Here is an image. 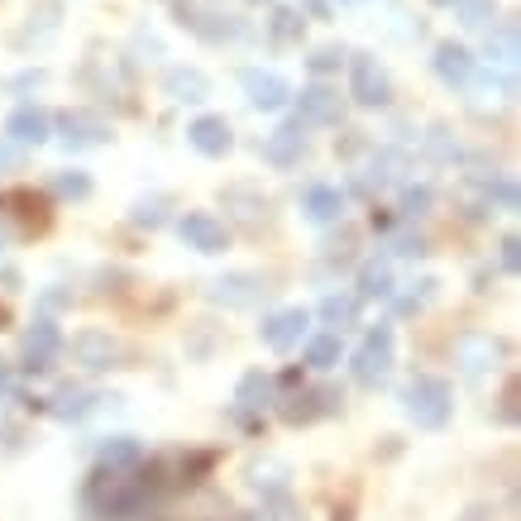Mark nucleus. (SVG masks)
I'll return each mask as SVG.
<instances>
[{"instance_id": "nucleus-1", "label": "nucleus", "mask_w": 521, "mask_h": 521, "mask_svg": "<svg viewBox=\"0 0 521 521\" xmlns=\"http://www.w3.org/2000/svg\"><path fill=\"white\" fill-rule=\"evenodd\" d=\"M158 493V474H153V464H125V469H115V464H101L87 483V512L101 521H125L134 512H144L149 498Z\"/></svg>"}, {"instance_id": "nucleus-2", "label": "nucleus", "mask_w": 521, "mask_h": 521, "mask_svg": "<svg viewBox=\"0 0 521 521\" xmlns=\"http://www.w3.org/2000/svg\"><path fill=\"white\" fill-rule=\"evenodd\" d=\"M402 407L412 416L421 431H445L450 426V416H455V388L445 383V378H431V373H421L407 383L402 392Z\"/></svg>"}, {"instance_id": "nucleus-3", "label": "nucleus", "mask_w": 521, "mask_h": 521, "mask_svg": "<svg viewBox=\"0 0 521 521\" xmlns=\"http://www.w3.org/2000/svg\"><path fill=\"white\" fill-rule=\"evenodd\" d=\"M345 407V392L340 388H287V397L278 402V416H283L287 426H311V421H321V416L340 412Z\"/></svg>"}, {"instance_id": "nucleus-4", "label": "nucleus", "mask_w": 521, "mask_h": 521, "mask_svg": "<svg viewBox=\"0 0 521 521\" xmlns=\"http://www.w3.org/2000/svg\"><path fill=\"white\" fill-rule=\"evenodd\" d=\"M392 354H397V345H392V330L388 326L369 330V335H364V345L354 349V383H364V388L388 383Z\"/></svg>"}, {"instance_id": "nucleus-5", "label": "nucleus", "mask_w": 521, "mask_h": 521, "mask_svg": "<svg viewBox=\"0 0 521 521\" xmlns=\"http://www.w3.org/2000/svg\"><path fill=\"white\" fill-rule=\"evenodd\" d=\"M498 359H502V340H498V335H488V330H464V335H459L455 364H459V373H464L469 383H478L483 373L498 369Z\"/></svg>"}, {"instance_id": "nucleus-6", "label": "nucleus", "mask_w": 521, "mask_h": 521, "mask_svg": "<svg viewBox=\"0 0 521 521\" xmlns=\"http://www.w3.org/2000/svg\"><path fill=\"white\" fill-rule=\"evenodd\" d=\"M72 359L87 373H106V369H120L125 345H120L110 330H77V335H72Z\"/></svg>"}, {"instance_id": "nucleus-7", "label": "nucleus", "mask_w": 521, "mask_h": 521, "mask_svg": "<svg viewBox=\"0 0 521 521\" xmlns=\"http://www.w3.org/2000/svg\"><path fill=\"white\" fill-rule=\"evenodd\" d=\"M349 96L359 101V106H388L392 101V77H388V67L378 63V58H354V67H349Z\"/></svg>"}, {"instance_id": "nucleus-8", "label": "nucleus", "mask_w": 521, "mask_h": 521, "mask_svg": "<svg viewBox=\"0 0 521 521\" xmlns=\"http://www.w3.org/2000/svg\"><path fill=\"white\" fill-rule=\"evenodd\" d=\"M53 130H58V139H63V149H72V153L110 144V125L96 115V110H63Z\"/></svg>"}, {"instance_id": "nucleus-9", "label": "nucleus", "mask_w": 521, "mask_h": 521, "mask_svg": "<svg viewBox=\"0 0 521 521\" xmlns=\"http://www.w3.org/2000/svg\"><path fill=\"white\" fill-rule=\"evenodd\" d=\"M220 206L230 211V220H235V225L254 230V235H259L263 225L273 220V201H268L259 187H249V182H235V187H225V192H220Z\"/></svg>"}, {"instance_id": "nucleus-10", "label": "nucleus", "mask_w": 521, "mask_h": 521, "mask_svg": "<svg viewBox=\"0 0 521 521\" xmlns=\"http://www.w3.org/2000/svg\"><path fill=\"white\" fill-rule=\"evenodd\" d=\"M58 349H63V330H58V321L53 316H39L34 326L24 330L20 340V359L29 373H48L53 369V359H58Z\"/></svg>"}, {"instance_id": "nucleus-11", "label": "nucleus", "mask_w": 521, "mask_h": 521, "mask_svg": "<svg viewBox=\"0 0 521 521\" xmlns=\"http://www.w3.org/2000/svg\"><path fill=\"white\" fill-rule=\"evenodd\" d=\"M177 235L187 249L196 254H225L230 249V230H225V220H216L211 211H187V216L177 220Z\"/></svg>"}, {"instance_id": "nucleus-12", "label": "nucleus", "mask_w": 521, "mask_h": 521, "mask_svg": "<svg viewBox=\"0 0 521 521\" xmlns=\"http://www.w3.org/2000/svg\"><path fill=\"white\" fill-rule=\"evenodd\" d=\"M273 378L263 369H249L244 378H239V388H235V421L239 426H249V431H263V421H259V412L273 402Z\"/></svg>"}, {"instance_id": "nucleus-13", "label": "nucleus", "mask_w": 521, "mask_h": 521, "mask_svg": "<svg viewBox=\"0 0 521 521\" xmlns=\"http://www.w3.org/2000/svg\"><path fill=\"white\" fill-rule=\"evenodd\" d=\"M306 330H311V311H306V306H287V311H273V316L263 321L259 335L268 349L287 354V349H297L306 340Z\"/></svg>"}, {"instance_id": "nucleus-14", "label": "nucleus", "mask_w": 521, "mask_h": 521, "mask_svg": "<svg viewBox=\"0 0 521 521\" xmlns=\"http://www.w3.org/2000/svg\"><path fill=\"white\" fill-rule=\"evenodd\" d=\"M239 87H244V96H249V106L254 110H283L287 101H292L287 77L263 72V67H244V72H239Z\"/></svg>"}, {"instance_id": "nucleus-15", "label": "nucleus", "mask_w": 521, "mask_h": 521, "mask_svg": "<svg viewBox=\"0 0 521 521\" xmlns=\"http://www.w3.org/2000/svg\"><path fill=\"white\" fill-rule=\"evenodd\" d=\"M268 292L273 287L263 283L259 273H225V278H216V283L206 287V297L220 306H259Z\"/></svg>"}, {"instance_id": "nucleus-16", "label": "nucleus", "mask_w": 521, "mask_h": 521, "mask_svg": "<svg viewBox=\"0 0 521 521\" xmlns=\"http://www.w3.org/2000/svg\"><path fill=\"white\" fill-rule=\"evenodd\" d=\"M211 464H216L211 450H187V455L158 459V464H153V474H158V488H163V483L187 488V483H201V474H211Z\"/></svg>"}, {"instance_id": "nucleus-17", "label": "nucleus", "mask_w": 521, "mask_h": 521, "mask_svg": "<svg viewBox=\"0 0 521 521\" xmlns=\"http://www.w3.org/2000/svg\"><path fill=\"white\" fill-rule=\"evenodd\" d=\"M306 153V125L302 120H287V125H278V130L263 139V158L273 163V168H297Z\"/></svg>"}, {"instance_id": "nucleus-18", "label": "nucleus", "mask_w": 521, "mask_h": 521, "mask_svg": "<svg viewBox=\"0 0 521 521\" xmlns=\"http://www.w3.org/2000/svg\"><path fill=\"white\" fill-rule=\"evenodd\" d=\"M187 139H192V149L206 153V158H225V153L235 149V130H230L225 115H201V120H192Z\"/></svg>"}, {"instance_id": "nucleus-19", "label": "nucleus", "mask_w": 521, "mask_h": 521, "mask_svg": "<svg viewBox=\"0 0 521 521\" xmlns=\"http://www.w3.org/2000/svg\"><path fill=\"white\" fill-rule=\"evenodd\" d=\"M297 120L302 125H335L340 120V91L326 87V82H311L297 96Z\"/></svg>"}, {"instance_id": "nucleus-20", "label": "nucleus", "mask_w": 521, "mask_h": 521, "mask_svg": "<svg viewBox=\"0 0 521 521\" xmlns=\"http://www.w3.org/2000/svg\"><path fill=\"white\" fill-rule=\"evenodd\" d=\"M101 402H106L101 392L72 388V383H67V388H58L53 397H44V412H48V416H58V421H87V416L96 412Z\"/></svg>"}, {"instance_id": "nucleus-21", "label": "nucleus", "mask_w": 521, "mask_h": 521, "mask_svg": "<svg viewBox=\"0 0 521 521\" xmlns=\"http://www.w3.org/2000/svg\"><path fill=\"white\" fill-rule=\"evenodd\" d=\"M431 63H435V77H440L445 87H474L478 67H474V53L464 44H440Z\"/></svg>"}, {"instance_id": "nucleus-22", "label": "nucleus", "mask_w": 521, "mask_h": 521, "mask_svg": "<svg viewBox=\"0 0 521 521\" xmlns=\"http://www.w3.org/2000/svg\"><path fill=\"white\" fill-rule=\"evenodd\" d=\"M5 134H10L20 149H39V144H48V134H53V120H48L39 106H20L15 115H10Z\"/></svg>"}, {"instance_id": "nucleus-23", "label": "nucleus", "mask_w": 521, "mask_h": 521, "mask_svg": "<svg viewBox=\"0 0 521 521\" xmlns=\"http://www.w3.org/2000/svg\"><path fill=\"white\" fill-rule=\"evenodd\" d=\"M349 206V196L340 187H330V182H316V187H306L302 196V211L306 220H316V225H330V220H340Z\"/></svg>"}, {"instance_id": "nucleus-24", "label": "nucleus", "mask_w": 521, "mask_h": 521, "mask_svg": "<svg viewBox=\"0 0 521 521\" xmlns=\"http://www.w3.org/2000/svg\"><path fill=\"white\" fill-rule=\"evenodd\" d=\"M163 91L173 96L177 106H201V101L211 96V82H206V72H196V67H173V72L163 77Z\"/></svg>"}, {"instance_id": "nucleus-25", "label": "nucleus", "mask_w": 521, "mask_h": 521, "mask_svg": "<svg viewBox=\"0 0 521 521\" xmlns=\"http://www.w3.org/2000/svg\"><path fill=\"white\" fill-rule=\"evenodd\" d=\"M392 263L388 259H369L364 268H359V302H392Z\"/></svg>"}, {"instance_id": "nucleus-26", "label": "nucleus", "mask_w": 521, "mask_h": 521, "mask_svg": "<svg viewBox=\"0 0 521 521\" xmlns=\"http://www.w3.org/2000/svg\"><path fill=\"white\" fill-rule=\"evenodd\" d=\"M359 311H364V302H359L354 292H330L326 302H321V311H316V316H321V321H326V326L335 330V335H345V330L359 326Z\"/></svg>"}, {"instance_id": "nucleus-27", "label": "nucleus", "mask_w": 521, "mask_h": 521, "mask_svg": "<svg viewBox=\"0 0 521 521\" xmlns=\"http://www.w3.org/2000/svg\"><path fill=\"white\" fill-rule=\"evenodd\" d=\"M0 206H15V216H20V225L29 230V235H44V230H48V201L39 192H29V187L10 192Z\"/></svg>"}, {"instance_id": "nucleus-28", "label": "nucleus", "mask_w": 521, "mask_h": 521, "mask_svg": "<svg viewBox=\"0 0 521 521\" xmlns=\"http://www.w3.org/2000/svg\"><path fill=\"white\" fill-rule=\"evenodd\" d=\"M244 474H249V488H254V493L273 498V493H287V478H292V469H287L283 459H254Z\"/></svg>"}, {"instance_id": "nucleus-29", "label": "nucleus", "mask_w": 521, "mask_h": 521, "mask_svg": "<svg viewBox=\"0 0 521 521\" xmlns=\"http://www.w3.org/2000/svg\"><path fill=\"white\" fill-rule=\"evenodd\" d=\"M168 211H173V201L168 196H139L130 206V225H139V230H163L168 225Z\"/></svg>"}, {"instance_id": "nucleus-30", "label": "nucleus", "mask_w": 521, "mask_h": 521, "mask_svg": "<svg viewBox=\"0 0 521 521\" xmlns=\"http://www.w3.org/2000/svg\"><path fill=\"white\" fill-rule=\"evenodd\" d=\"M340 354H345V345H340V335H335V330H326V335H316V340L306 345V369L330 373L335 364H340Z\"/></svg>"}, {"instance_id": "nucleus-31", "label": "nucleus", "mask_w": 521, "mask_h": 521, "mask_svg": "<svg viewBox=\"0 0 521 521\" xmlns=\"http://www.w3.org/2000/svg\"><path fill=\"white\" fill-rule=\"evenodd\" d=\"M96 455H101V464H115V469H125V464H139V459H144V445H139L134 435H106Z\"/></svg>"}, {"instance_id": "nucleus-32", "label": "nucleus", "mask_w": 521, "mask_h": 521, "mask_svg": "<svg viewBox=\"0 0 521 521\" xmlns=\"http://www.w3.org/2000/svg\"><path fill=\"white\" fill-rule=\"evenodd\" d=\"M488 63L493 67L517 63V24H493L488 29Z\"/></svg>"}, {"instance_id": "nucleus-33", "label": "nucleus", "mask_w": 521, "mask_h": 521, "mask_svg": "<svg viewBox=\"0 0 521 521\" xmlns=\"http://www.w3.org/2000/svg\"><path fill=\"white\" fill-rule=\"evenodd\" d=\"M268 34H273V44H302L306 34V20L302 10H273V20H268Z\"/></svg>"}, {"instance_id": "nucleus-34", "label": "nucleus", "mask_w": 521, "mask_h": 521, "mask_svg": "<svg viewBox=\"0 0 521 521\" xmlns=\"http://www.w3.org/2000/svg\"><path fill=\"white\" fill-rule=\"evenodd\" d=\"M455 5H459V24L464 29H483L488 34L498 24V0H455Z\"/></svg>"}, {"instance_id": "nucleus-35", "label": "nucleus", "mask_w": 521, "mask_h": 521, "mask_svg": "<svg viewBox=\"0 0 521 521\" xmlns=\"http://www.w3.org/2000/svg\"><path fill=\"white\" fill-rule=\"evenodd\" d=\"M431 206H435V192L426 187V182H416V187H402V220H421V216H431Z\"/></svg>"}, {"instance_id": "nucleus-36", "label": "nucleus", "mask_w": 521, "mask_h": 521, "mask_svg": "<svg viewBox=\"0 0 521 521\" xmlns=\"http://www.w3.org/2000/svg\"><path fill=\"white\" fill-rule=\"evenodd\" d=\"M53 192L63 196V201H87L91 196V177L82 168H67V173L53 177Z\"/></svg>"}, {"instance_id": "nucleus-37", "label": "nucleus", "mask_w": 521, "mask_h": 521, "mask_svg": "<svg viewBox=\"0 0 521 521\" xmlns=\"http://www.w3.org/2000/svg\"><path fill=\"white\" fill-rule=\"evenodd\" d=\"M388 249L397 259H421V254H431L426 235H416V230H388Z\"/></svg>"}, {"instance_id": "nucleus-38", "label": "nucleus", "mask_w": 521, "mask_h": 521, "mask_svg": "<svg viewBox=\"0 0 521 521\" xmlns=\"http://www.w3.org/2000/svg\"><path fill=\"white\" fill-rule=\"evenodd\" d=\"M426 153H431L435 163H455V153H459L455 134L445 130V125H431V134H426Z\"/></svg>"}, {"instance_id": "nucleus-39", "label": "nucleus", "mask_w": 521, "mask_h": 521, "mask_svg": "<svg viewBox=\"0 0 521 521\" xmlns=\"http://www.w3.org/2000/svg\"><path fill=\"white\" fill-rule=\"evenodd\" d=\"M412 287H416V292H407V297L397 302V316H416V311H421L426 302H435V292H440L435 278H421V283H412Z\"/></svg>"}, {"instance_id": "nucleus-40", "label": "nucleus", "mask_w": 521, "mask_h": 521, "mask_svg": "<svg viewBox=\"0 0 521 521\" xmlns=\"http://www.w3.org/2000/svg\"><path fill=\"white\" fill-rule=\"evenodd\" d=\"M254 521H306V517L287 502V493H273V498H263V512Z\"/></svg>"}, {"instance_id": "nucleus-41", "label": "nucleus", "mask_w": 521, "mask_h": 521, "mask_svg": "<svg viewBox=\"0 0 521 521\" xmlns=\"http://www.w3.org/2000/svg\"><path fill=\"white\" fill-rule=\"evenodd\" d=\"M354 249H359V235H354V230H340V235L326 239V259L330 263H349L354 259Z\"/></svg>"}, {"instance_id": "nucleus-42", "label": "nucleus", "mask_w": 521, "mask_h": 521, "mask_svg": "<svg viewBox=\"0 0 521 521\" xmlns=\"http://www.w3.org/2000/svg\"><path fill=\"white\" fill-rule=\"evenodd\" d=\"M340 58H345L340 48H316V53L306 58V67H311L316 77H326V72H335V67H340Z\"/></svg>"}, {"instance_id": "nucleus-43", "label": "nucleus", "mask_w": 521, "mask_h": 521, "mask_svg": "<svg viewBox=\"0 0 521 521\" xmlns=\"http://www.w3.org/2000/svg\"><path fill=\"white\" fill-rule=\"evenodd\" d=\"M498 259H502V273H517V268H521V239L517 235H502Z\"/></svg>"}, {"instance_id": "nucleus-44", "label": "nucleus", "mask_w": 521, "mask_h": 521, "mask_svg": "<svg viewBox=\"0 0 521 521\" xmlns=\"http://www.w3.org/2000/svg\"><path fill=\"white\" fill-rule=\"evenodd\" d=\"M498 421H502V426H512V421H517V383H507V388H502V407H498Z\"/></svg>"}, {"instance_id": "nucleus-45", "label": "nucleus", "mask_w": 521, "mask_h": 521, "mask_svg": "<svg viewBox=\"0 0 521 521\" xmlns=\"http://www.w3.org/2000/svg\"><path fill=\"white\" fill-rule=\"evenodd\" d=\"M369 225L378 230V235H388V230H392V216L383 211V206H373V220H369Z\"/></svg>"}, {"instance_id": "nucleus-46", "label": "nucleus", "mask_w": 521, "mask_h": 521, "mask_svg": "<svg viewBox=\"0 0 521 521\" xmlns=\"http://www.w3.org/2000/svg\"><path fill=\"white\" fill-rule=\"evenodd\" d=\"M20 91H34V87H44V72H24L20 82H15Z\"/></svg>"}, {"instance_id": "nucleus-47", "label": "nucleus", "mask_w": 521, "mask_h": 521, "mask_svg": "<svg viewBox=\"0 0 521 521\" xmlns=\"http://www.w3.org/2000/svg\"><path fill=\"white\" fill-rule=\"evenodd\" d=\"M302 5L316 15V20H326V15H330V0H302Z\"/></svg>"}, {"instance_id": "nucleus-48", "label": "nucleus", "mask_w": 521, "mask_h": 521, "mask_svg": "<svg viewBox=\"0 0 521 521\" xmlns=\"http://www.w3.org/2000/svg\"><path fill=\"white\" fill-rule=\"evenodd\" d=\"M72 302V292H44V306L53 311V306H67Z\"/></svg>"}, {"instance_id": "nucleus-49", "label": "nucleus", "mask_w": 521, "mask_h": 521, "mask_svg": "<svg viewBox=\"0 0 521 521\" xmlns=\"http://www.w3.org/2000/svg\"><path fill=\"white\" fill-rule=\"evenodd\" d=\"M5 239H10V235H5V225H0V259H5Z\"/></svg>"}, {"instance_id": "nucleus-50", "label": "nucleus", "mask_w": 521, "mask_h": 521, "mask_svg": "<svg viewBox=\"0 0 521 521\" xmlns=\"http://www.w3.org/2000/svg\"><path fill=\"white\" fill-rule=\"evenodd\" d=\"M249 5H273V0H249Z\"/></svg>"}, {"instance_id": "nucleus-51", "label": "nucleus", "mask_w": 521, "mask_h": 521, "mask_svg": "<svg viewBox=\"0 0 521 521\" xmlns=\"http://www.w3.org/2000/svg\"><path fill=\"white\" fill-rule=\"evenodd\" d=\"M340 5H364V0H340Z\"/></svg>"}, {"instance_id": "nucleus-52", "label": "nucleus", "mask_w": 521, "mask_h": 521, "mask_svg": "<svg viewBox=\"0 0 521 521\" xmlns=\"http://www.w3.org/2000/svg\"><path fill=\"white\" fill-rule=\"evenodd\" d=\"M435 5H455V0H435Z\"/></svg>"}, {"instance_id": "nucleus-53", "label": "nucleus", "mask_w": 521, "mask_h": 521, "mask_svg": "<svg viewBox=\"0 0 521 521\" xmlns=\"http://www.w3.org/2000/svg\"><path fill=\"white\" fill-rule=\"evenodd\" d=\"M0 321H5V311H0Z\"/></svg>"}]
</instances>
